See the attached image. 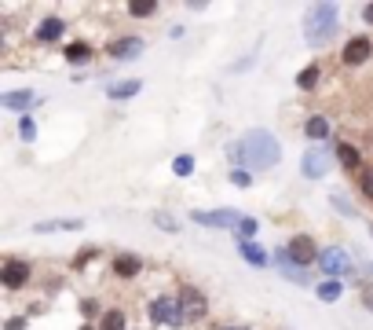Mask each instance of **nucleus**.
Returning <instances> with one entry per match:
<instances>
[{
    "label": "nucleus",
    "instance_id": "obj_1",
    "mask_svg": "<svg viewBox=\"0 0 373 330\" xmlns=\"http://www.w3.org/2000/svg\"><path fill=\"white\" fill-rule=\"evenodd\" d=\"M238 158L246 165H253V169H275V165L282 162V147L267 129H253L238 144Z\"/></svg>",
    "mask_w": 373,
    "mask_h": 330
},
{
    "label": "nucleus",
    "instance_id": "obj_2",
    "mask_svg": "<svg viewBox=\"0 0 373 330\" xmlns=\"http://www.w3.org/2000/svg\"><path fill=\"white\" fill-rule=\"evenodd\" d=\"M337 33V4H311L304 19V37L307 44H326L329 37Z\"/></svg>",
    "mask_w": 373,
    "mask_h": 330
},
{
    "label": "nucleus",
    "instance_id": "obj_3",
    "mask_svg": "<svg viewBox=\"0 0 373 330\" xmlns=\"http://www.w3.org/2000/svg\"><path fill=\"white\" fill-rule=\"evenodd\" d=\"M150 315H154L161 327H179V323L187 320V312H183V304H179L176 294H165V297L154 301V304H150Z\"/></svg>",
    "mask_w": 373,
    "mask_h": 330
},
{
    "label": "nucleus",
    "instance_id": "obj_4",
    "mask_svg": "<svg viewBox=\"0 0 373 330\" xmlns=\"http://www.w3.org/2000/svg\"><path fill=\"white\" fill-rule=\"evenodd\" d=\"M286 257H293V264H300V268H307V264H315L322 253H318L315 238L311 235H293L289 246H286Z\"/></svg>",
    "mask_w": 373,
    "mask_h": 330
},
{
    "label": "nucleus",
    "instance_id": "obj_5",
    "mask_svg": "<svg viewBox=\"0 0 373 330\" xmlns=\"http://www.w3.org/2000/svg\"><path fill=\"white\" fill-rule=\"evenodd\" d=\"M318 264H322V272L333 275V279L352 272V257H348V250H340V246H326L322 257H318Z\"/></svg>",
    "mask_w": 373,
    "mask_h": 330
},
{
    "label": "nucleus",
    "instance_id": "obj_6",
    "mask_svg": "<svg viewBox=\"0 0 373 330\" xmlns=\"http://www.w3.org/2000/svg\"><path fill=\"white\" fill-rule=\"evenodd\" d=\"M238 220H242V217H238L235 209H209V213L198 209V213H194V224H205V227H235Z\"/></svg>",
    "mask_w": 373,
    "mask_h": 330
},
{
    "label": "nucleus",
    "instance_id": "obj_7",
    "mask_svg": "<svg viewBox=\"0 0 373 330\" xmlns=\"http://www.w3.org/2000/svg\"><path fill=\"white\" fill-rule=\"evenodd\" d=\"M329 173V155H326V147H311L304 155V176H311V180H318V176H326Z\"/></svg>",
    "mask_w": 373,
    "mask_h": 330
},
{
    "label": "nucleus",
    "instance_id": "obj_8",
    "mask_svg": "<svg viewBox=\"0 0 373 330\" xmlns=\"http://www.w3.org/2000/svg\"><path fill=\"white\" fill-rule=\"evenodd\" d=\"M179 304H183V312H187V320H201L205 315V297H201V290H194V286H183L179 290Z\"/></svg>",
    "mask_w": 373,
    "mask_h": 330
},
{
    "label": "nucleus",
    "instance_id": "obj_9",
    "mask_svg": "<svg viewBox=\"0 0 373 330\" xmlns=\"http://www.w3.org/2000/svg\"><path fill=\"white\" fill-rule=\"evenodd\" d=\"M373 52V44H370V37H352L348 44H344V62L348 67H358V62H366Z\"/></svg>",
    "mask_w": 373,
    "mask_h": 330
},
{
    "label": "nucleus",
    "instance_id": "obj_10",
    "mask_svg": "<svg viewBox=\"0 0 373 330\" xmlns=\"http://www.w3.org/2000/svg\"><path fill=\"white\" fill-rule=\"evenodd\" d=\"M0 279H4L8 290H19L26 279H30V264H26V261H8L4 272H0Z\"/></svg>",
    "mask_w": 373,
    "mask_h": 330
},
{
    "label": "nucleus",
    "instance_id": "obj_11",
    "mask_svg": "<svg viewBox=\"0 0 373 330\" xmlns=\"http://www.w3.org/2000/svg\"><path fill=\"white\" fill-rule=\"evenodd\" d=\"M139 52H143V41H139V37H121V41L110 44V55L113 59H136Z\"/></svg>",
    "mask_w": 373,
    "mask_h": 330
},
{
    "label": "nucleus",
    "instance_id": "obj_12",
    "mask_svg": "<svg viewBox=\"0 0 373 330\" xmlns=\"http://www.w3.org/2000/svg\"><path fill=\"white\" fill-rule=\"evenodd\" d=\"M77 227H84V220L73 217V220H41L33 232H37V235H51V232H77Z\"/></svg>",
    "mask_w": 373,
    "mask_h": 330
},
{
    "label": "nucleus",
    "instance_id": "obj_13",
    "mask_svg": "<svg viewBox=\"0 0 373 330\" xmlns=\"http://www.w3.org/2000/svg\"><path fill=\"white\" fill-rule=\"evenodd\" d=\"M33 92H4V96H0V103H4L8 110H30L33 107Z\"/></svg>",
    "mask_w": 373,
    "mask_h": 330
},
{
    "label": "nucleus",
    "instance_id": "obj_14",
    "mask_svg": "<svg viewBox=\"0 0 373 330\" xmlns=\"http://www.w3.org/2000/svg\"><path fill=\"white\" fill-rule=\"evenodd\" d=\"M62 30H66V26H62V19H44L41 30H37V41H44V44H48V41H59Z\"/></svg>",
    "mask_w": 373,
    "mask_h": 330
},
{
    "label": "nucleus",
    "instance_id": "obj_15",
    "mask_svg": "<svg viewBox=\"0 0 373 330\" xmlns=\"http://www.w3.org/2000/svg\"><path fill=\"white\" fill-rule=\"evenodd\" d=\"M139 88H143V81H121V85H110L107 96L110 99H128V96H139Z\"/></svg>",
    "mask_w": 373,
    "mask_h": 330
},
{
    "label": "nucleus",
    "instance_id": "obj_16",
    "mask_svg": "<svg viewBox=\"0 0 373 330\" xmlns=\"http://www.w3.org/2000/svg\"><path fill=\"white\" fill-rule=\"evenodd\" d=\"M139 268H143V264H139L136 257H128V253H125V257H118V261H113V272H118V275H125V279L139 275Z\"/></svg>",
    "mask_w": 373,
    "mask_h": 330
},
{
    "label": "nucleus",
    "instance_id": "obj_17",
    "mask_svg": "<svg viewBox=\"0 0 373 330\" xmlns=\"http://www.w3.org/2000/svg\"><path fill=\"white\" fill-rule=\"evenodd\" d=\"M242 257H246L253 268H264V264H267V253L260 246H253V243H242Z\"/></svg>",
    "mask_w": 373,
    "mask_h": 330
},
{
    "label": "nucleus",
    "instance_id": "obj_18",
    "mask_svg": "<svg viewBox=\"0 0 373 330\" xmlns=\"http://www.w3.org/2000/svg\"><path fill=\"white\" fill-rule=\"evenodd\" d=\"M307 136H311V139H326L329 136V121L322 118V114H315V118L307 121Z\"/></svg>",
    "mask_w": 373,
    "mask_h": 330
},
{
    "label": "nucleus",
    "instance_id": "obj_19",
    "mask_svg": "<svg viewBox=\"0 0 373 330\" xmlns=\"http://www.w3.org/2000/svg\"><path fill=\"white\" fill-rule=\"evenodd\" d=\"M66 59H70V62H88V59H92V48L77 41V44H70V48H66Z\"/></svg>",
    "mask_w": 373,
    "mask_h": 330
},
{
    "label": "nucleus",
    "instance_id": "obj_20",
    "mask_svg": "<svg viewBox=\"0 0 373 330\" xmlns=\"http://www.w3.org/2000/svg\"><path fill=\"white\" fill-rule=\"evenodd\" d=\"M318 297H322V301H337V297H340V283H337V279H326V283H318Z\"/></svg>",
    "mask_w": 373,
    "mask_h": 330
},
{
    "label": "nucleus",
    "instance_id": "obj_21",
    "mask_svg": "<svg viewBox=\"0 0 373 330\" xmlns=\"http://www.w3.org/2000/svg\"><path fill=\"white\" fill-rule=\"evenodd\" d=\"M337 155H340V162L348 165V169H358V150H355L352 144H340V150H337Z\"/></svg>",
    "mask_w": 373,
    "mask_h": 330
},
{
    "label": "nucleus",
    "instance_id": "obj_22",
    "mask_svg": "<svg viewBox=\"0 0 373 330\" xmlns=\"http://www.w3.org/2000/svg\"><path fill=\"white\" fill-rule=\"evenodd\" d=\"M297 85H300V88H307V92H311V88L318 85V67H307V70H300Z\"/></svg>",
    "mask_w": 373,
    "mask_h": 330
},
{
    "label": "nucleus",
    "instance_id": "obj_23",
    "mask_svg": "<svg viewBox=\"0 0 373 330\" xmlns=\"http://www.w3.org/2000/svg\"><path fill=\"white\" fill-rule=\"evenodd\" d=\"M172 169H176V176H190V169H194V158H190V155H179V158L172 162Z\"/></svg>",
    "mask_w": 373,
    "mask_h": 330
},
{
    "label": "nucleus",
    "instance_id": "obj_24",
    "mask_svg": "<svg viewBox=\"0 0 373 330\" xmlns=\"http://www.w3.org/2000/svg\"><path fill=\"white\" fill-rule=\"evenodd\" d=\"M238 235H242V243H249V238L256 235V220L253 217H242L238 220Z\"/></svg>",
    "mask_w": 373,
    "mask_h": 330
},
{
    "label": "nucleus",
    "instance_id": "obj_25",
    "mask_svg": "<svg viewBox=\"0 0 373 330\" xmlns=\"http://www.w3.org/2000/svg\"><path fill=\"white\" fill-rule=\"evenodd\" d=\"M154 8H158V4H154V0H147V4H128V11H132L136 19H143V15H154Z\"/></svg>",
    "mask_w": 373,
    "mask_h": 330
},
{
    "label": "nucleus",
    "instance_id": "obj_26",
    "mask_svg": "<svg viewBox=\"0 0 373 330\" xmlns=\"http://www.w3.org/2000/svg\"><path fill=\"white\" fill-rule=\"evenodd\" d=\"M102 330H125V315L121 312H110L107 323H102Z\"/></svg>",
    "mask_w": 373,
    "mask_h": 330
},
{
    "label": "nucleus",
    "instance_id": "obj_27",
    "mask_svg": "<svg viewBox=\"0 0 373 330\" xmlns=\"http://www.w3.org/2000/svg\"><path fill=\"white\" fill-rule=\"evenodd\" d=\"M358 184H363V195L366 198H373V173L366 169V173H358Z\"/></svg>",
    "mask_w": 373,
    "mask_h": 330
},
{
    "label": "nucleus",
    "instance_id": "obj_28",
    "mask_svg": "<svg viewBox=\"0 0 373 330\" xmlns=\"http://www.w3.org/2000/svg\"><path fill=\"white\" fill-rule=\"evenodd\" d=\"M19 132H22L26 139H33V136H37V125H33L30 118H22V121H19Z\"/></svg>",
    "mask_w": 373,
    "mask_h": 330
},
{
    "label": "nucleus",
    "instance_id": "obj_29",
    "mask_svg": "<svg viewBox=\"0 0 373 330\" xmlns=\"http://www.w3.org/2000/svg\"><path fill=\"white\" fill-rule=\"evenodd\" d=\"M230 180H235L238 187H249V173L246 169H235V173H230Z\"/></svg>",
    "mask_w": 373,
    "mask_h": 330
},
{
    "label": "nucleus",
    "instance_id": "obj_30",
    "mask_svg": "<svg viewBox=\"0 0 373 330\" xmlns=\"http://www.w3.org/2000/svg\"><path fill=\"white\" fill-rule=\"evenodd\" d=\"M154 220H158V224L165 227V232H179V227H176V220H172V217H165V213H158Z\"/></svg>",
    "mask_w": 373,
    "mask_h": 330
},
{
    "label": "nucleus",
    "instance_id": "obj_31",
    "mask_svg": "<svg viewBox=\"0 0 373 330\" xmlns=\"http://www.w3.org/2000/svg\"><path fill=\"white\" fill-rule=\"evenodd\" d=\"M363 301H366V309H373V286H370L366 294H363Z\"/></svg>",
    "mask_w": 373,
    "mask_h": 330
},
{
    "label": "nucleus",
    "instance_id": "obj_32",
    "mask_svg": "<svg viewBox=\"0 0 373 330\" xmlns=\"http://www.w3.org/2000/svg\"><path fill=\"white\" fill-rule=\"evenodd\" d=\"M363 15H366V22H373V4H366V11H363Z\"/></svg>",
    "mask_w": 373,
    "mask_h": 330
},
{
    "label": "nucleus",
    "instance_id": "obj_33",
    "mask_svg": "<svg viewBox=\"0 0 373 330\" xmlns=\"http://www.w3.org/2000/svg\"><path fill=\"white\" fill-rule=\"evenodd\" d=\"M370 275H373V264H370Z\"/></svg>",
    "mask_w": 373,
    "mask_h": 330
}]
</instances>
